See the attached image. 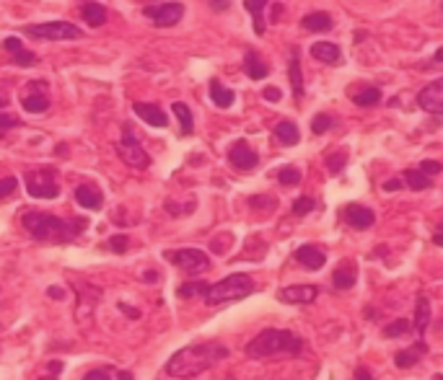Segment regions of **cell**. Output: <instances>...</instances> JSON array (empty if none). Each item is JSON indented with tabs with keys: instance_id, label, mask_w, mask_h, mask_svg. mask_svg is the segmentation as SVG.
Here are the masks:
<instances>
[{
	"instance_id": "cell-49",
	"label": "cell",
	"mask_w": 443,
	"mask_h": 380,
	"mask_svg": "<svg viewBox=\"0 0 443 380\" xmlns=\"http://www.w3.org/2000/svg\"><path fill=\"white\" fill-rule=\"evenodd\" d=\"M141 279L143 282H148V285H156V282H158V272H156V269H148V272H143Z\"/></svg>"
},
{
	"instance_id": "cell-50",
	"label": "cell",
	"mask_w": 443,
	"mask_h": 380,
	"mask_svg": "<svg viewBox=\"0 0 443 380\" xmlns=\"http://www.w3.org/2000/svg\"><path fill=\"white\" fill-rule=\"evenodd\" d=\"M210 6H213V11H226L231 0H210Z\"/></svg>"
},
{
	"instance_id": "cell-52",
	"label": "cell",
	"mask_w": 443,
	"mask_h": 380,
	"mask_svg": "<svg viewBox=\"0 0 443 380\" xmlns=\"http://www.w3.org/2000/svg\"><path fill=\"white\" fill-rule=\"evenodd\" d=\"M384 189H387V191L402 189V181H400V179H389V181H387V184H384Z\"/></svg>"
},
{
	"instance_id": "cell-5",
	"label": "cell",
	"mask_w": 443,
	"mask_h": 380,
	"mask_svg": "<svg viewBox=\"0 0 443 380\" xmlns=\"http://www.w3.org/2000/svg\"><path fill=\"white\" fill-rule=\"evenodd\" d=\"M26 191L32 194L34 200H57L60 187H57V169L44 166L37 171H26Z\"/></svg>"
},
{
	"instance_id": "cell-27",
	"label": "cell",
	"mask_w": 443,
	"mask_h": 380,
	"mask_svg": "<svg viewBox=\"0 0 443 380\" xmlns=\"http://www.w3.org/2000/svg\"><path fill=\"white\" fill-rule=\"evenodd\" d=\"M210 98H213V104L220 106V109H228V106H234V101H236V94L231 91V88H226V85L220 83V81H210Z\"/></svg>"
},
{
	"instance_id": "cell-40",
	"label": "cell",
	"mask_w": 443,
	"mask_h": 380,
	"mask_svg": "<svg viewBox=\"0 0 443 380\" xmlns=\"http://www.w3.org/2000/svg\"><path fill=\"white\" fill-rule=\"evenodd\" d=\"M313 207H316V202L311 197H298V200L293 202V215H309Z\"/></svg>"
},
{
	"instance_id": "cell-41",
	"label": "cell",
	"mask_w": 443,
	"mask_h": 380,
	"mask_svg": "<svg viewBox=\"0 0 443 380\" xmlns=\"http://www.w3.org/2000/svg\"><path fill=\"white\" fill-rule=\"evenodd\" d=\"M21 125V119L19 116L8 114V112H0V135H6L8 129H13V127Z\"/></svg>"
},
{
	"instance_id": "cell-39",
	"label": "cell",
	"mask_w": 443,
	"mask_h": 380,
	"mask_svg": "<svg viewBox=\"0 0 443 380\" xmlns=\"http://www.w3.org/2000/svg\"><path fill=\"white\" fill-rule=\"evenodd\" d=\"M107 246L114 253H125V251H127V246H130V238H127L125 233H117V235H112V238H109Z\"/></svg>"
},
{
	"instance_id": "cell-25",
	"label": "cell",
	"mask_w": 443,
	"mask_h": 380,
	"mask_svg": "<svg viewBox=\"0 0 443 380\" xmlns=\"http://www.w3.org/2000/svg\"><path fill=\"white\" fill-rule=\"evenodd\" d=\"M301 29H306V32H332V16L329 13H322V11H316V13H309V16H303V21H301Z\"/></svg>"
},
{
	"instance_id": "cell-10",
	"label": "cell",
	"mask_w": 443,
	"mask_h": 380,
	"mask_svg": "<svg viewBox=\"0 0 443 380\" xmlns=\"http://www.w3.org/2000/svg\"><path fill=\"white\" fill-rule=\"evenodd\" d=\"M418 106L428 114H443V78L422 88L418 94Z\"/></svg>"
},
{
	"instance_id": "cell-48",
	"label": "cell",
	"mask_w": 443,
	"mask_h": 380,
	"mask_svg": "<svg viewBox=\"0 0 443 380\" xmlns=\"http://www.w3.org/2000/svg\"><path fill=\"white\" fill-rule=\"evenodd\" d=\"M47 295H50V297H54V300H63V297H65L68 293H65V287H57V285H52V287H47Z\"/></svg>"
},
{
	"instance_id": "cell-6",
	"label": "cell",
	"mask_w": 443,
	"mask_h": 380,
	"mask_svg": "<svg viewBox=\"0 0 443 380\" xmlns=\"http://www.w3.org/2000/svg\"><path fill=\"white\" fill-rule=\"evenodd\" d=\"M23 34L32 39H50V42H63V39H81L83 29H78L70 21H47V23H29L23 26Z\"/></svg>"
},
{
	"instance_id": "cell-37",
	"label": "cell",
	"mask_w": 443,
	"mask_h": 380,
	"mask_svg": "<svg viewBox=\"0 0 443 380\" xmlns=\"http://www.w3.org/2000/svg\"><path fill=\"white\" fill-rule=\"evenodd\" d=\"M335 125V119L329 114H316L311 119V132H316V135H322V132H327L329 127Z\"/></svg>"
},
{
	"instance_id": "cell-28",
	"label": "cell",
	"mask_w": 443,
	"mask_h": 380,
	"mask_svg": "<svg viewBox=\"0 0 443 380\" xmlns=\"http://www.w3.org/2000/svg\"><path fill=\"white\" fill-rule=\"evenodd\" d=\"M267 3L270 0H244V8H247V13L254 19V34L257 36H262L265 34V8H267Z\"/></svg>"
},
{
	"instance_id": "cell-11",
	"label": "cell",
	"mask_w": 443,
	"mask_h": 380,
	"mask_svg": "<svg viewBox=\"0 0 443 380\" xmlns=\"http://www.w3.org/2000/svg\"><path fill=\"white\" fill-rule=\"evenodd\" d=\"M228 160H231V166L238 171H251L257 169V163H260V156L254 153V150L249 148L247 140H236L231 148H228Z\"/></svg>"
},
{
	"instance_id": "cell-45",
	"label": "cell",
	"mask_w": 443,
	"mask_h": 380,
	"mask_svg": "<svg viewBox=\"0 0 443 380\" xmlns=\"http://www.w3.org/2000/svg\"><path fill=\"white\" fill-rule=\"evenodd\" d=\"M166 210L172 212V218H182L184 212L195 210V207H179V204H176V202H166Z\"/></svg>"
},
{
	"instance_id": "cell-29",
	"label": "cell",
	"mask_w": 443,
	"mask_h": 380,
	"mask_svg": "<svg viewBox=\"0 0 443 380\" xmlns=\"http://www.w3.org/2000/svg\"><path fill=\"white\" fill-rule=\"evenodd\" d=\"M81 13H83L88 26H101V23L107 21V8H104L101 3H83V6H81Z\"/></svg>"
},
{
	"instance_id": "cell-17",
	"label": "cell",
	"mask_w": 443,
	"mask_h": 380,
	"mask_svg": "<svg viewBox=\"0 0 443 380\" xmlns=\"http://www.w3.org/2000/svg\"><path fill=\"white\" fill-rule=\"evenodd\" d=\"M135 109V114L141 116L145 125H151V127H169V114L163 112L161 106H156V104H145V101H138V104L132 106Z\"/></svg>"
},
{
	"instance_id": "cell-36",
	"label": "cell",
	"mask_w": 443,
	"mask_h": 380,
	"mask_svg": "<svg viewBox=\"0 0 443 380\" xmlns=\"http://www.w3.org/2000/svg\"><path fill=\"white\" fill-rule=\"evenodd\" d=\"M345 163H347V153H345V150H335L332 156H327V169H329V173H340Z\"/></svg>"
},
{
	"instance_id": "cell-3",
	"label": "cell",
	"mask_w": 443,
	"mask_h": 380,
	"mask_svg": "<svg viewBox=\"0 0 443 380\" xmlns=\"http://www.w3.org/2000/svg\"><path fill=\"white\" fill-rule=\"evenodd\" d=\"M303 349V339L296 337L293 331L285 328H265L262 334L251 339L247 344V357L251 359H265L272 355H298Z\"/></svg>"
},
{
	"instance_id": "cell-47",
	"label": "cell",
	"mask_w": 443,
	"mask_h": 380,
	"mask_svg": "<svg viewBox=\"0 0 443 380\" xmlns=\"http://www.w3.org/2000/svg\"><path fill=\"white\" fill-rule=\"evenodd\" d=\"M119 310H122V313H125V316H130L132 321H138V318H141V310H138V308H132V306H125V303H119Z\"/></svg>"
},
{
	"instance_id": "cell-54",
	"label": "cell",
	"mask_w": 443,
	"mask_h": 380,
	"mask_svg": "<svg viewBox=\"0 0 443 380\" xmlns=\"http://www.w3.org/2000/svg\"><path fill=\"white\" fill-rule=\"evenodd\" d=\"M6 106H8V98H6V96H0V109H6Z\"/></svg>"
},
{
	"instance_id": "cell-14",
	"label": "cell",
	"mask_w": 443,
	"mask_h": 380,
	"mask_svg": "<svg viewBox=\"0 0 443 380\" xmlns=\"http://www.w3.org/2000/svg\"><path fill=\"white\" fill-rule=\"evenodd\" d=\"M3 50L8 52L13 65H21V67H34V65L39 63V57L34 52H29L26 47L21 44V39H16V36H8V39H3Z\"/></svg>"
},
{
	"instance_id": "cell-20",
	"label": "cell",
	"mask_w": 443,
	"mask_h": 380,
	"mask_svg": "<svg viewBox=\"0 0 443 380\" xmlns=\"http://www.w3.org/2000/svg\"><path fill=\"white\" fill-rule=\"evenodd\" d=\"M311 54L324 65H340L342 63V50L332 42H316L311 47Z\"/></svg>"
},
{
	"instance_id": "cell-32",
	"label": "cell",
	"mask_w": 443,
	"mask_h": 380,
	"mask_svg": "<svg viewBox=\"0 0 443 380\" xmlns=\"http://www.w3.org/2000/svg\"><path fill=\"white\" fill-rule=\"evenodd\" d=\"M207 290H210V285L207 282H184V285L176 287V295L184 297V300H189V297L195 295H207Z\"/></svg>"
},
{
	"instance_id": "cell-9",
	"label": "cell",
	"mask_w": 443,
	"mask_h": 380,
	"mask_svg": "<svg viewBox=\"0 0 443 380\" xmlns=\"http://www.w3.org/2000/svg\"><path fill=\"white\" fill-rule=\"evenodd\" d=\"M143 16H148L158 29H166V26H176L182 21L184 16V6L182 3H161V6H145L143 8Z\"/></svg>"
},
{
	"instance_id": "cell-38",
	"label": "cell",
	"mask_w": 443,
	"mask_h": 380,
	"mask_svg": "<svg viewBox=\"0 0 443 380\" xmlns=\"http://www.w3.org/2000/svg\"><path fill=\"white\" fill-rule=\"evenodd\" d=\"M16 189H19V179H16V176H3V179H0V202L8 200Z\"/></svg>"
},
{
	"instance_id": "cell-46",
	"label": "cell",
	"mask_w": 443,
	"mask_h": 380,
	"mask_svg": "<svg viewBox=\"0 0 443 380\" xmlns=\"http://www.w3.org/2000/svg\"><path fill=\"white\" fill-rule=\"evenodd\" d=\"M249 204H251V207H275V200H272V197H251Z\"/></svg>"
},
{
	"instance_id": "cell-31",
	"label": "cell",
	"mask_w": 443,
	"mask_h": 380,
	"mask_svg": "<svg viewBox=\"0 0 443 380\" xmlns=\"http://www.w3.org/2000/svg\"><path fill=\"white\" fill-rule=\"evenodd\" d=\"M21 106L26 112H32V114H42L50 109V98L44 94H34V96H23L21 98Z\"/></svg>"
},
{
	"instance_id": "cell-51",
	"label": "cell",
	"mask_w": 443,
	"mask_h": 380,
	"mask_svg": "<svg viewBox=\"0 0 443 380\" xmlns=\"http://www.w3.org/2000/svg\"><path fill=\"white\" fill-rule=\"evenodd\" d=\"M356 380H373V375H371L366 368H358L356 370Z\"/></svg>"
},
{
	"instance_id": "cell-34",
	"label": "cell",
	"mask_w": 443,
	"mask_h": 380,
	"mask_svg": "<svg viewBox=\"0 0 443 380\" xmlns=\"http://www.w3.org/2000/svg\"><path fill=\"white\" fill-rule=\"evenodd\" d=\"M353 101H356L358 106H376L378 101H381V91L373 88V85H368V88H363L360 94L353 96Z\"/></svg>"
},
{
	"instance_id": "cell-8",
	"label": "cell",
	"mask_w": 443,
	"mask_h": 380,
	"mask_svg": "<svg viewBox=\"0 0 443 380\" xmlns=\"http://www.w3.org/2000/svg\"><path fill=\"white\" fill-rule=\"evenodd\" d=\"M166 262H172L176 269H182L187 275H200L210 266V256L203 249H169L163 251Z\"/></svg>"
},
{
	"instance_id": "cell-53",
	"label": "cell",
	"mask_w": 443,
	"mask_h": 380,
	"mask_svg": "<svg viewBox=\"0 0 443 380\" xmlns=\"http://www.w3.org/2000/svg\"><path fill=\"white\" fill-rule=\"evenodd\" d=\"M433 243H435V246H441V249H443V225L438 228V231H435V235H433Z\"/></svg>"
},
{
	"instance_id": "cell-1",
	"label": "cell",
	"mask_w": 443,
	"mask_h": 380,
	"mask_svg": "<svg viewBox=\"0 0 443 380\" xmlns=\"http://www.w3.org/2000/svg\"><path fill=\"white\" fill-rule=\"evenodd\" d=\"M228 357V347L220 341H197L189 347L174 352L172 359L166 362V375L172 378H197L220 359Z\"/></svg>"
},
{
	"instance_id": "cell-42",
	"label": "cell",
	"mask_w": 443,
	"mask_h": 380,
	"mask_svg": "<svg viewBox=\"0 0 443 380\" xmlns=\"http://www.w3.org/2000/svg\"><path fill=\"white\" fill-rule=\"evenodd\" d=\"M83 380H112V372L107 368H94L83 375Z\"/></svg>"
},
{
	"instance_id": "cell-19",
	"label": "cell",
	"mask_w": 443,
	"mask_h": 380,
	"mask_svg": "<svg viewBox=\"0 0 443 380\" xmlns=\"http://www.w3.org/2000/svg\"><path fill=\"white\" fill-rule=\"evenodd\" d=\"M244 73H247L251 81H262V78L270 75V67H267L265 60H260V54L254 52V50H247V52H244Z\"/></svg>"
},
{
	"instance_id": "cell-22",
	"label": "cell",
	"mask_w": 443,
	"mask_h": 380,
	"mask_svg": "<svg viewBox=\"0 0 443 380\" xmlns=\"http://www.w3.org/2000/svg\"><path fill=\"white\" fill-rule=\"evenodd\" d=\"M172 112L176 114V119H179V132H182L184 138L195 135V116H192V109L184 104V101H174Z\"/></svg>"
},
{
	"instance_id": "cell-18",
	"label": "cell",
	"mask_w": 443,
	"mask_h": 380,
	"mask_svg": "<svg viewBox=\"0 0 443 380\" xmlns=\"http://www.w3.org/2000/svg\"><path fill=\"white\" fill-rule=\"evenodd\" d=\"M76 202L83 210H99L104 204V194L94 184H81V187H76Z\"/></svg>"
},
{
	"instance_id": "cell-12",
	"label": "cell",
	"mask_w": 443,
	"mask_h": 380,
	"mask_svg": "<svg viewBox=\"0 0 443 380\" xmlns=\"http://www.w3.org/2000/svg\"><path fill=\"white\" fill-rule=\"evenodd\" d=\"M316 297H319V287L313 285H291L278 290V300L288 306H309Z\"/></svg>"
},
{
	"instance_id": "cell-43",
	"label": "cell",
	"mask_w": 443,
	"mask_h": 380,
	"mask_svg": "<svg viewBox=\"0 0 443 380\" xmlns=\"http://www.w3.org/2000/svg\"><path fill=\"white\" fill-rule=\"evenodd\" d=\"M420 171L425 173V176H435V173H441L443 171V166L438 163V160H422Z\"/></svg>"
},
{
	"instance_id": "cell-30",
	"label": "cell",
	"mask_w": 443,
	"mask_h": 380,
	"mask_svg": "<svg viewBox=\"0 0 443 380\" xmlns=\"http://www.w3.org/2000/svg\"><path fill=\"white\" fill-rule=\"evenodd\" d=\"M404 181H407V187H410L412 191H422V189H428V187H433L431 176H425L420 169L404 171Z\"/></svg>"
},
{
	"instance_id": "cell-24",
	"label": "cell",
	"mask_w": 443,
	"mask_h": 380,
	"mask_svg": "<svg viewBox=\"0 0 443 380\" xmlns=\"http://www.w3.org/2000/svg\"><path fill=\"white\" fill-rule=\"evenodd\" d=\"M288 78H291V85H293V96L301 98L303 75H301V57H298V50H296V47L291 50V60H288Z\"/></svg>"
},
{
	"instance_id": "cell-7",
	"label": "cell",
	"mask_w": 443,
	"mask_h": 380,
	"mask_svg": "<svg viewBox=\"0 0 443 380\" xmlns=\"http://www.w3.org/2000/svg\"><path fill=\"white\" fill-rule=\"evenodd\" d=\"M117 153L119 158L125 160L127 166H132V169H148L151 166V158H148L145 148L141 145V140L135 138L132 125L122 127V140L117 142Z\"/></svg>"
},
{
	"instance_id": "cell-2",
	"label": "cell",
	"mask_w": 443,
	"mask_h": 380,
	"mask_svg": "<svg viewBox=\"0 0 443 380\" xmlns=\"http://www.w3.org/2000/svg\"><path fill=\"white\" fill-rule=\"evenodd\" d=\"M23 228L32 233L34 241L39 243H70L88 228L86 218H57L52 212L29 210L21 218Z\"/></svg>"
},
{
	"instance_id": "cell-26",
	"label": "cell",
	"mask_w": 443,
	"mask_h": 380,
	"mask_svg": "<svg viewBox=\"0 0 443 380\" xmlns=\"http://www.w3.org/2000/svg\"><path fill=\"white\" fill-rule=\"evenodd\" d=\"M275 138H278V142H280V145H296V142L301 140V132H298L296 122H291V119H282V122H278V125H275Z\"/></svg>"
},
{
	"instance_id": "cell-4",
	"label": "cell",
	"mask_w": 443,
	"mask_h": 380,
	"mask_svg": "<svg viewBox=\"0 0 443 380\" xmlns=\"http://www.w3.org/2000/svg\"><path fill=\"white\" fill-rule=\"evenodd\" d=\"M254 290H257V285H254V279L249 275H241V272H238V275H228V277H223L220 282L210 285V290H207V295H205V303L207 306L236 303V300L249 297Z\"/></svg>"
},
{
	"instance_id": "cell-15",
	"label": "cell",
	"mask_w": 443,
	"mask_h": 380,
	"mask_svg": "<svg viewBox=\"0 0 443 380\" xmlns=\"http://www.w3.org/2000/svg\"><path fill=\"white\" fill-rule=\"evenodd\" d=\"M296 262L301 266H306V269H311V272H316V269H322V266L327 264V253L319 249V246H311V243H306V246H301V249H296Z\"/></svg>"
},
{
	"instance_id": "cell-21",
	"label": "cell",
	"mask_w": 443,
	"mask_h": 380,
	"mask_svg": "<svg viewBox=\"0 0 443 380\" xmlns=\"http://www.w3.org/2000/svg\"><path fill=\"white\" fill-rule=\"evenodd\" d=\"M356 282H358V269L353 262L340 264L335 269V275H332V285H335V290H350V287H356Z\"/></svg>"
},
{
	"instance_id": "cell-33",
	"label": "cell",
	"mask_w": 443,
	"mask_h": 380,
	"mask_svg": "<svg viewBox=\"0 0 443 380\" xmlns=\"http://www.w3.org/2000/svg\"><path fill=\"white\" fill-rule=\"evenodd\" d=\"M412 331V324L407 318H397V321H391L389 326H384V337L387 339H397V337H407Z\"/></svg>"
},
{
	"instance_id": "cell-35",
	"label": "cell",
	"mask_w": 443,
	"mask_h": 380,
	"mask_svg": "<svg viewBox=\"0 0 443 380\" xmlns=\"http://www.w3.org/2000/svg\"><path fill=\"white\" fill-rule=\"evenodd\" d=\"M275 173H278V181H280L282 187H296V184H301V171L296 169V166H282V169H278Z\"/></svg>"
},
{
	"instance_id": "cell-16",
	"label": "cell",
	"mask_w": 443,
	"mask_h": 380,
	"mask_svg": "<svg viewBox=\"0 0 443 380\" xmlns=\"http://www.w3.org/2000/svg\"><path fill=\"white\" fill-rule=\"evenodd\" d=\"M425 355H428V344H425L422 339H418L410 349H402V352L394 355V365L400 370H410V368H415Z\"/></svg>"
},
{
	"instance_id": "cell-13",
	"label": "cell",
	"mask_w": 443,
	"mask_h": 380,
	"mask_svg": "<svg viewBox=\"0 0 443 380\" xmlns=\"http://www.w3.org/2000/svg\"><path fill=\"white\" fill-rule=\"evenodd\" d=\"M342 220L350 228H356V231H366V228H371L376 222V212L371 210V207H363V204H347L345 210H342Z\"/></svg>"
},
{
	"instance_id": "cell-44",
	"label": "cell",
	"mask_w": 443,
	"mask_h": 380,
	"mask_svg": "<svg viewBox=\"0 0 443 380\" xmlns=\"http://www.w3.org/2000/svg\"><path fill=\"white\" fill-rule=\"evenodd\" d=\"M262 96H265V101H272V104H275V101H280V88H275V85H267V88H265V91H262Z\"/></svg>"
},
{
	"instance_id": "cell-23",
	"label": "cell",
	"mask_w": 443,
	"mask_h": 380,
	"mask_svg": "<svg viewBox=\"0 0 443 380\" xmlns=\"http://www.w3.org/2000/svg\"><path fill=\"white\" fill-rule=\"evenodd\" d=\"M412 324H415V334H418V337H425V328L431 326V300H428L425 295L418 297Z\"/></svg>"
}]
</instances>
